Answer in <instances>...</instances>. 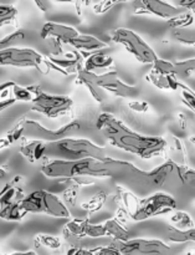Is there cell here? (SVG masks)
<instances>
[{
  "label": "cell",
  "mask_w": 195,
  "mask_h": 255,
  "mask_svg": "<svg viewBox=\"0 0 195 255\" xmlns=\"http://www.w3.org/2000/svg\"><path fill=\"white\" fill-rule=\"evenodd\" d=\"M26 214L22 212V209L20 208V203L12 204V206L6 207V208L0 209V218L4 219V221L9 222H19L21 221Z\"/></svg>",
  "instance_id": "cell-29"
},
{
  "label": "cell",
  "mask_w": 195,
  "mask_h": 255,
  "mask_svg": "<svg viewBox=\"0 0 195 255\" xmlns=\"http://www.w3.org/2000/svg\"><path fill=\"white\" fill-rule=\"evenodd\" d=\"M20 208L25 214L44 213L55 218H71L69 208L54 193L40 189L27 194L20 201Z\"/></svg>",
  "instance_id": "cell-5"
},
{
  "label": "cell",
  "mask_w": 195,
  "mask_h": 255,
  "mask_svg": "<svg viewBox=\"0 0 195 255\" xmlns=\"http://www.w3.org/2000/svg\"><path fill=\"white\" fill-rule=\"evenodd\" d=\"M132 7H133V14L136 15L149 14L167 20L173 19L183 14L184 11H188L179 6H174L164 0H133Z\"/></svg>",
  "instance_id": "cell-12"
},
{
  "label": "cell",
  "mask_w": 195,
  "mask_h": 255,
  "mask_svg": "<svg viewBox=\"0 0 195 255\" xmlns=\"http://www.w3.org/2000/svg\"><path fill=\"white\" fill-rule=\"evenodd\" d=\"M94 252L95 255H121V253L112 246V243L106 247H97V248H94Z\"/></svg>",
  "instance_id": "cell-42"
},
{
  "label": "cell",
  "mask_w": 195,
  "mask_h": 255,
  "mask_svg": "<svg viewBox=\"0 0 195 255\" xmlns=\"http://www.w3.org/2000/svg\"><path fill=\"white\" fill-rule=\"evenodd\" d=\"M10 144H11V143H10L9 139L6 138V136L0 137V151H2V149L7 148V147H9Z\"/></svg>",
  "instance_id": "cell-46"
},
{
  "label": "cell",
  "mask_w": 195,
  "mask_h": 255,
  "mask_svg": "<svg viewBox=\"0 0 195 255\" xmlns=\"http://www.w3.org/2000/svg\"><path fill=\"white\" fill-rule=\"evenodd\" d=\"M194 22V14L192 11H184L183 14L168 20V25L173 29L177 27H188L192 26Z\"/></svg>",
  "instance_id": "cell-34"
},
{
  "label": "cell",
  "mask_w": 195,
  "mask_h": 255,
  "mask_svg": "<svg viewBox=\"0 0 195 255\" xmlns=\"http://www.w3.org/2000/svg\"><path fill=\"white\" fill-rule=\"evenodd\" d=\"M112 41L116 44L122 45L127 51L136 57L142 64H153L158 55L156 54L153 49L143 40V37L139 36L137 32L126 27H118L112 32Z\"/></svg>",
  "instance_id": "cell-7"
},
{
  "label": "cell",
  "mask_w": 195,
  "mask_h": 255,
  "mask_svg": "<svg viewBox=\"0 0 195 255\" xmlns=\"http://www.w3.org/2000/svg\"><path fill=\"white\" fill-rule=\"evenodd\" d=\"M9 255H37L35 252H15V253H11Z\"/></svg>",
  "instance_id": "cell-48"
},
{
  "label": "cell",
  "mask_w": 195,
  "mask_h": 255,
  "mask_svg": "<svg viewBox=\"0 0 195 255\" xmlns=\"http://www.w3.org/2000/svg\"><path fill=\"white\" fill-rule=\"evenodd\" d=\"M102 147L86 138H66L45 143V158L50 161H79V159L106 158Z\"/></svg>",
  "instance_id": "cell-3"
},
{
  "label": "cell",
  "mask_w": 195,
  "mask_h": 255,
  "mask_svg": "<svg viewBox=\"0 0 195 255\" xmlns=\"http://www.w3.org/2000/svg\"><path fill=\"white\" fill-rule=\"evenodd\" d=\"M54 1L57 2H75L77 7V12L81 14V6H82V0H54Z\"/></svg>",
  "instance_id": "cell-45"
},
{
  "label": "cell",
  "mask_w": 195,
  "mask_h": 255,
  "mask_svg": "<svg viewBox=\"0 0 195 255\" xmlns=\"http://www.w3.org/2000/svg\"><path fill=\"white\" fill-rule=\"evenodd\" d=\"M20 181H21V177H15L14 181L7 183L6 186L0 191V209L6 208V207L12 206V204L20 203V201L24 198V191L16 184L17 182Z\"/></svg>",
  "instance_id": "cell-17"
},
{
  "label": "cell",
  "mask_w": 195,
  "mask_h": 255,
  "mask_svg": "<svg viewBox=\"0 0 195 255\" xmlns=\"http://www.w3.org/2000/svg\"><path fill=\"white\" fill-rule=\"evenodd\" d=\"M147 80L157 89L166 90V91H177L182 84L178 77L174 75H162L153 71L147 75Z\"/></svg>",
  "instance_id": "cell-21"
},
{
  "label": "cell",
  "mask_w": 195,
  "mask_h": 255,
  "mask_svg": "<svg viewBox=\"0 0 195 255\" xmlns=\"http://www.w3.org/2000/svg\"><path fill=\"white\" fill-rule=\"evenodd\" d=\"M177 208V202L173 196L166 193V192H154L148 197L141 201L139 209L137 213L132 217L136 222L147 221L153 217L162 216V214L174 212Z\"/></svg>",
  "instance_id": "cell-10"
},
{
  "label": "cell",
  "mask_w": 195,
  "mask_h": 255,
  "mask_svg": "<svg viewBox=\"0 0 195 255\" xmlns=\"http://www.w3.org/2000/svg\"><path fill=\"white\" fill-rule=\"evenodd\" d=\"M128 107L134 112H139V114H146L149 110V104L143 100H133V101L128 102Z\"/></svg>",
  "instance_id": "cell-41"
},
{
  "label": "cell",
  "mask_w": 195,
  "mask_h": 255,
  "mask_svg": "<svg viewBox=\"0 0 195 255\" xmlns=\"http://www.w3.org/2000/svg\"><path fill=\"white\" fill-rule=\"evenodd\" d=\"M104 229H106L107 237H111L113 238V241H118V242H124L128 241V239L132 238L131 233L126 229L124 224L119 223L117 219L112 218V219H107L106 222L103 223Z\"/></svg>",
  "instance_id": "cell-23"
},
{
  "label": "cell",
  "mask_w": 195,
  "mask_h": 255,
  "mask_svg": "<svg viewBox=\"0 0 195 255\" xmlns=\"http://www.w3.org/2000/svg\"><path fill=\"white\" fill-rule=\"evenodd\" d=\"M84 57L82 69L86 71L95 72L99 69H109L113 65V57L102 51H95L91 54H81Z\"/></svg>",
  "instance_id": "cell-18"
},
{
  "label": "cell",
  "mask_w": 195,
  "mask_h": 255,
  "mask_svg": "<svg viewBox=\"0 0 195 255\" xmlns=\"http://www.w3.org/2000/svg\"><path fill=\"white\" fill-rule=\"evenodd\" d=\"M123 1H127V0H102V1H99L98 4L95 5L94 11L96 12V14H103V12L108 11L112 6H114V5Z\"/></svg>",
  "instance_id": "cell-39"
},
{
  "label": "cell",
  "mask_w": 195,
  "mask_h": 255,
  "mask_svg": "<svg viewBox=\"0 0 195 255\" xmlns=\"http://www.w3.org/2000/svg\"><path fill=\"white\" fill-rule=\"evenodd\" d=\"M172 35H173V37L177 40V41L182 42V44L184 45L195 44V32H194V29H192L191 26L177 27V29H173Z\"/></svg>",
  "instance_id": "cell-30"
},
{
  "label": "cell",
  "mask_w": 195,
  "mask_h": 255,
  "mask_svg": "<svg viewBox=\"0 0 195 255\" xmlns=\"http://www.w3.org/2000/svg\"><path fill=\"white\" fill-rule=\"evenodd\" d=\"M14 85L15 82L12 81L0 84V112L9 109L10 106H12L16 102L14 100V97L11 96V89Z\"/></svg>",
  "instance_id": "cell-27"
},
{
  "label": "cell",
  "mask_w": 195,
  "mask_h": 255,
  "mask_svg": "<svg viewBox=\"0 0 195 255\" xmlns=\"http://www.w3.org/2000/svg\"><path fill=\"white\" fill-rule=\"evenodd\" d=\"M6 176V171L4 169V167H0V179L4 178Z\"/></svg>",
  "instance_id": "cell-49"
},
{
  "label": "cell",
  "mask_w": 195,
  "mask_h": 255,
  "mask_svg": "<svg viewBox=\"0 0 195 255\" xmlns=\"http://www.w3.org/2000/svg\"><path fill=\"white\" fill-rule=\"evenodd\" d=\"M67 45H70L74 49L79 50V51H87L90 54L95 51H102L104 47L108 46L103 40H99L98 37L94 36V35L87 34H79L76 37L70 40L67 42Z\"/></svg>",
  "instance_id": "cell-16"
},
{
  "label": "cell",
  "mask_w": 195,
  "mask_h": 255,
  "mask_svg": "<svg viewBox=\"0 0 195 255\" xmlns=\"http://www.w3.org/2000/svg\"><path fill=\"white\" fill-rule=\"evenodd\" d=\"M80 189L81 187L79 184L74 183L72 186L67 187L64 192H62V198H64V203L65 206L69 207H75L77 203V199H79V194H80Z\"/></svg>",
  "instance_id": "cell-35"
},
{
  "label": "cell",
  "mask_w": 195,
  "mask_h": 255,
  "mask_svg": "<svg viewBox=\"0 0 195 255\" xmlns=\"http://www.w3.org/2000/svg\"><path fill=\"white\" fill-rule=\"evenodd\" d=\"M112 246L121 255H172L174 253L172 247L158 239L131 238L124 242L113 241Z\"/></svg>",
  "instance_id": "cell-9"
},
{
  "label": "cell",
  "mask_w": 195,
  "mask_h": 255,
  "mask_svg": "<svg viewBox=\"0 0 195 255\" xmlns=\"http://www.w3.org/2000/svg\"><path fill=\"white\" fill-rule=\"evenodd\" d=\"M96 127L113 147L136 154L143 159L159 156L167 149V141L162 137L143 136L111 114H101L97 119Z\"/></svg>",
  "instance_id": "cell-1"
},
{
  "label": "cell",
  "mask_w": 195,
  "mask_h": 255,
  "mask_svg": "<svg viewBox=\"0 0 195 255\" xmlns=\"http://www.w3.org/2000/svg\"><path fill=\"white\" fill-rule=\"evenodd\" d=\"M46 59L51 65V69L62 75L76 74L82 67L84 61V57L79 51L64 52L60 56H47Z\"/></svg>",
  "instance_id": "cell-14"
},
{
  "label": "cell",
  "mask_w": 195,
  "mask_h": 255,
  "mask_svg": "<svg viewBox=\"0 0 195 255\" xmlns=\"http://www.w3.org/2000/svg\"><path fill=\"white\" fill-rule=\"evenodd\" d=\"M34 241L36 247H45V248L54 249V251L59 249L62 244L57 237L49 236V234H39V236L35 237Z\"/></svg>",
  "instance_id": "cell-33"
},
{
  "label": "cell",
  "mask_w": 195,
  "mask_h": 255,
  "mask_svg": "<svg viewBox=\"0 0 195 255\" xmlns=\"http://www.w3.org/2000/svg\"><path fill=\"white\" fill-rule=\"evenodd\" d=\"M81 124L79 121L69 122L65 126L57 129H49L35 120L22 119L7 132L5 136L10 143H15L19 139H30V141H41L45 143L59 141L80 131Z\"/></svg>",
  "instance_id": "cell-4"
},
{
  "label": "cell",
  "mask_w": 195,
  "mask_h": 255,
  "mask_svg": "<svg viewBox=\"0 0 195 255\" xmlns=\"http://www.w3.org/2000/svg\"><path fill=\"white\" fill-rule=\"evenodd\" d=\"M89 222L90 221L87 218L70 219V221L67 222L66 226H65V229H66L70 234H72V236L77 237V238H80V239H85V237H84L85 228H86V226Z\"/></svg>",
  "instance_id": "cell-28"
},
{
  "label": "cell",
  "mask_w": 195,
  "mask_h": 255,
  "mask_svg": "<svg viewBox=\"0 0 195 255\" xmlns=\"http://www.w3.org/2000/svg\"><path fill=\"white\" fill-rule=\"evenodd\" d=\"M92 0H82V5H85V6H89L90 4H91Z\"/></svg>",
  "instance_id": "cell-50"
},
{
  "label": "cell",
  "mask_w": 195,
  "mask_h": 255,
  "mask_svg": "<svg viewBox=\"0 0 195 255\" xmlns=\"http://www.w3.org/2000/svg\"><path fill=\"white\" fill-rule=\"evenodd\" d=\"M166 237L169 242L173 243H191L195 241V229L181 231L173 226H166Z\"/></svg>",
  "instance_id": "cell-24"
},
{
  "label": "cell",
  "mask_w": 195,
  "mask_h": 255,
  "mask_svg": "<svg viewBox=\"0 0 195 255\" xmlns=\"http://www.w3.org/2000/svg\"><path fill=\"white\" fill-rule=\"evenodd\" d=\"M47 47H49L50 55L49 56H60L64 54V49H62V44L56 39H46Z\"/></svg>",
  "instance_id": "cell-40"
},
{
  "label": "cell",
  "mask_w": 195,
  "mask_h": 255,
  "mask_svg": "<svg viewBox=\"0 0 195 255\" xmlns=\"http://www.w3.org/2000/svg\"><path fill=\"white\" fill-rule=\"evenodd\" d=\"M171 222L174 228L181 229V231H188V229L194 228V221L187 212L177 211L172 214Z\"/></svg>",
  "instance_id": "cell-25"
},
{
  "label": "cell",
  "mask_w": 195,
  "mask_h": 255,
  "mask_svg": "<svg viewBox=\"0 0 195 255\" xmlns=\"http://www.w3.org/2000/svg\"><path fill=\"white\" fill-rule=\"evenodd\" d=\"M79 34L80 32L77 31V29H75V27L51 21L44 24L41 32H40V35H41V37L44 40L51 37V39L59 40L62 45H67V42H69L70 40L76 37Z\"/></svg>",
  "instance_id": "cell-15"
},
{
  "label": "cell",
  "mask_w": 195,
  "mask_h": 255,
  "mask_svg": "<svg viewBox=\"0 0 195 255\" xmlns=\"http://www.w3.org/2000/svg\"><path fill=\"white\" fill-rule=\"evenodd\" d=\"M107 198H108V194L106 192H98L92 198H90L89 201L82 203V209L89 212V213H96V212L101 211L102 207L106 203Z\"/></svg>",
  "instance_id": "cell-26"
},
{
  "label": "cell",
  "mask_w": 195,
  "mask_h": 255,
  "mask_svg": "<svg viewBox=\"0 0 195 255\" xmlns=\"http://www.w3.org/2000/svg\"><path fill=\"white\" fill-rule=\"evenodd\" d=\"M153 69L151 71L157 72V74L162 75H174L176 77H191L194 74L195 67V60L189 59L186 61L179 62H172L169 60L164 59H157L153 62Z\"/></svg>",
  "instance_id": "cell-13"
},
{
  "label": "cell",
  "mask_w": 195,
  "mask_h": 255,
  "mask_svg": "<svg viewBox=\"0 0 195 255\" xmlns=\"http://www.w3.org/2000/svg\"><path fill=\"white\" fill-rule=\"evenodd\" d=\"M31 104L32 111L39 112L50 119H57L66 115L74 106V101L69 96L47 94L42 91L40 86H34V99Z\"/></svg>",
  "instance_id": "cell-8"
},
{
  "label": "cell",
  "mask_w": 195,
  "mask_h": 255,
  "mask_svg": "<svg viewBox=\"0 0 195 255\" xmlns=\"http://www.w3.org/2000/svg\"><path fill=\"white\" fill-rule=\"evenodd\" d=\"M179 89H181V96H182V100H183L184 104L187 105V106L189 107L191 110L195 109V94L194 91L192 89H189L188 86H186V85L181 84V86H179Z\"/></svg>",
  "instance_id": "cell-38"
},
{
  "label": "cell",
  "mask_w": 195,
  "mask_h": 255,
  "mask_svg": "<svg viewBox=\"0 0 195 255\" xmlns=\"http://www.w3.org/2000/svg\"><path fill=\"white\" fill-rule=\"evenodd\" d=\"M85 238H92V239H98V238H103V237H107L106 229H104L103 223L102 224H91L89 222L85 228Z\"/></svg>",
  "instance_id": "cell-37"
},
{
  "label": "cell",
  "mask_w": 195,
  "mask_h": 255,
  "mask_svg": "<svg viewBox=\"0 0 195 255\" xmlns=\"http://www.w3.org/2000/svg\"><path fill=\"white\" fill-rule=\"evenodd\" d=\"M20 153L25 157L29 162L35 163L45 158V142L41 141H30L21 144Z\"/></svg>",
  "instance_id": "cell-22"
},
{
  "label": "cell",
  "mask_w": 195,
  "mask_h": 255,
  "mask_svg": "<svg viewBox=\"0 0 195 255\" xmlns=\"http://www.w3.org/2000/svg\"><path fill=\"white\" fill-rule=\"evenodd\" d=\"M92 80L99 89L103 90L104 92H111L114 96L124 97V99H136L139 95L138 87L122 81L118 77L117 71H108L101 75L92 72Z\"/></svg>",
  "instance_id": "cell-11"
},
{
  "label": "cell",
  "mask_w": 195,
  "mask_h": 255,
  "mask_svg": "<svg viewBox=\"0 0 195 255\" xmlns=\"http://www.w3.org/2000/svg\"><path fill=\"white\" fill-rule=\"evenodd\" d=\"M195 6V0H181L179 1V7L184 10H188V11H194Z\"/></svg>",
  "instance_id": "cell-43"
},
{
  "label": "cell",
  "mask_w": 195,
  "mask_h": 255,
  "mask_svg": "<svg viewBox=\"0 0 195 255\" xmlns=\"http://www.w3.org/2000/svg\"><path fill=\"white\" fill-rule=\"evenodd\" d=\"M11 66L17 69H35L41 74H47L51 65L46 57L30 47H6L0 50V67Z\"/></svg>",
  "instance_id": "cell-6"
},
{
  "label": "cell",
  "mask_w": 195,
  "mask_h": 255,
  "mask_svg": "<svg viewBox=\"0 0 195 255\" xmlns=\"http://www.w3.org/2000/svg\"><path fill=\"white\" fill-rule=\"evenodd\" d=\"M117 201L119 203V208L124 209L126 213L128 214V217H133L134 214L137 213V211L139 209V204H141V201H139L138 197L133 193V192L128 191L124 187L118 186L117 187Z\"/></svg>",
  "instance_id": "cell-19"
},
{
  "label": "cell",
  "mask_w": 195,
  "mask_h": 255,
  "mask_svg": "<svg viewBox=\"0 0 195 255\" xmlns=\"http://www.w3.org/2000/svg\"><path fill=\"white\" fill-rule=\"evenodd\" d=\"M11 96L15 101L31 102L34 99V86H19L15 84L11 89Z\"/></svg>",
  "instance_id": "cell-31"
},
{
  "label": "cell",
  "mask_w": 195,
  "mask_h": 255,
  "mask_svg": "<svg viewBox=\"0 0 195 255\" xmlns=\"http://www.w3.org/2000/svg\"><path fill=\"white\" fill-rule=\"evenodd\" d=\"M118 159L106 157L103 159H79V161H47L42 164L41 173L49 178L72 179L77 177L113 178Z\"/></svg>",
  "instance_id": "cell-2"
},
{
  "label": "cell",
  "mask_w": 195,
  "mask_h": 255,
  "mask_svg": "<svg viewBox=\"0 0 195 255\" xmlns=\"http://www.w3.org/2000/svg\"><path fill=\"white\" fill-rule=\"evenodd\" d=\"M34 1H35V4L37 5V7H39V9L44 12L49 11L50 6H51L49 0H34Z\"/></svg>",
  "instance_id": "cell-44"
},
{
  "label": "cell",
  "mask_w": 195,
  "mask_h": 255,
  "mask_svg": "<svg viewBox=\"0 0 195 255\" xmlns=\"http://www.w3.org/2000/svg\"><path fill=\"white\" fill-rule=\"evenodd\" d=\"M76 77L77 84L84 85V86L89 90V92L91 94V96L94 97L95 101L98 102V104H102V102L104 101V99H106L104 91L99 89V87L94 82V80H92V72L86 71V70H84L81 67V69L76 72Z\"/></svg>",
  "instance_id": "cell-20"
},
{
  "label": "cell",
  "mask_w": 195,
  "mask_h": 255,
  "mask_svg": "<svg viewBox=\"0 0 195 255\" xmlns=\"http://www.w3.org/2000/svg\"><path fill=\"white\" fill-rule=\"evenodd\" d=\"M24 39H25L24 31H21V30H16V31L11 32V34L6 35L5 37H1V39H0V50L14 46L15 44L22 41Z\"/></svg>",
  "instance_id": "cell-36"
},
{
  "label": "cell",
  "mask_w": 195,
  "mask_h": 255,
  "mask_svg": "<svg viewBox=\"0 0 195 255\" xmlns=\"http://www.w3.org/2000/svg\"><path fill=\"white\" fill-rule=\"evenodd\" d=\"M17 10L16 7L11 5H1L0 4V27L5 25L14 24L16 21Z\"/></svg>",
  "instance_id": "cell-32"
},
{
  "label": "cell",
  "mask_w": 195,
  "mask_h": 255,
  "mask_svg": "<svg viewBox=\"0 0 195 255\" xmlns=\"http://www.w3.org/2000/svg\"><path fill=\"white\" fill-rule=\"evenodd\" d=\"M81 249L82 248H71L66 255H81Z\"/></svg>",
  "instance_id": "cell-47"
}]
</instances>
